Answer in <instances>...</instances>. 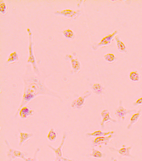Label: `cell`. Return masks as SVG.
I'll list each match as a JSON object with an SVG mask.
<instances>
[{
    "label": "cell",
    "instance_id": "obj_2",
    "mask_svg": "<svg viewBox=\"0 0 142 161\" xmlns=\"http://www.w3.org/2000/svg\"><path fill=\"white\" fill-rule=\"evenodd\" d=\"M28 35V64H31L33 71L37 75H40V72L37 64V60L34 54V42L33 40V34L30 28L27 29Z\"/></svg>",
    "mask_w": 142,
    "mask_h": 161
},
{
    "label": "cell",
    "instance_id": "obj_6",
    "mask_svg": "<svg viewBox=\"0 0 142 161\" xmlns=\"http://www.w3.org/2000/svg\"><path fill=\"white\" fill-rule=\"evenodd\" d=\"M56 15H61L68 18H71L74 20H76L81 14L80 10L75 11L71 9H67L61 11H57L55 12Z\"/></svg>",
    "mask_w": 142,
    "mask_h": 161
},
{
    "label": "cell",
    "instance_id": "obj_4",
    "mask_svg": "<svg viewBox=\"0 0 142 161\" xmlns=\"http://www.w3.org/2000/svg\"><path fill=\"white\" fill-rule=\"evenodd\" d=\"M122 101H120L118 107L114 110V114L118 120L124 121L126 120V116L127 115L135 113L138 111L135 109L127 110L122 106Z\"/></svg>",
    "mask_w": 142,
    "mask_h": 161
},
{
    "label": "cell",
    "instance_id": "obj_22",
    "mask_svg": "<svg viewBox=\"0 0 142 161\" xmlns=\"http://www.w3.org/2000/svg\"><path fill=\"white\" fill-rule=\"evenodd\" d=\"M105 60L109 63H113L116 61V56L112 53H108L104 56Z\"/></svg>",
    "mask_w": 142,
    "mask_h": 161
},
{
    "label": "cell",
    "instance_id": "obj_1",
    "mask_svg": "<svg viewBox=\"0 0 142 161\" xmlns=\"http://www.w3.org/2000/svg\"><path fill=\"white\" fill-rule=\"evenodd\" d=\"M26 68V70L23 77L24 89L23 97L16 115L22 108L39 96L47 95L57 98L61 97L58 94L49 89L45 84V79L40 75L36 74L28 64Z\"/></svg>",
    "mask_w": 142,
    "mask_h": 161
},
{
    "label": "cell",
    "instance_id": "obj_9",
    "mask_svg": "<svg viewBox=\"0 0 142 161\" xmlns=\"http://www.w3.org/2000/svg\"><path fill=\"white\" fill-rule=\"evenodd\" d=\"M114 137V135H110L107 136L96 138L93 140V145L95 146H100L101 145H105V146H107Z\"/></svg>",
    "mask_w": 142,
    "mask_h": 161
},
{
    "label": "cell",
    "instance_id": "obj_20",
    "mask_svg": "<svg viewBox=\"0 0 142 161\" xmlns=\"http://www.w3.org/2000/svg\"><path fill=\"white\" fill-rule=\"evenodd\" d=\"M129 77L130 80L132 82H137L140 80V73L137 71H133L130 73Z\"/></svg>",
    "mask_w": 142,
    "mask_h": 161
},
{
    "label": "cell",
    "instance_id": "obj_26",
    "mask_svg": "<svg viewBox=\"0 0 142 161\" xmlns=\"http://www.w3.org/2000/svg\"><path fill=\"white\" fill-rule=\"evenodd\" d=\"M141 105H142V97L138 99L134 103H133V106L134 107H137Z\"/></svg>",
    "mask_w": 142,
    "mask_h": 161
},
{
    "label": "cell",
    "instance_id": "obj_7",
    "mask_svg": "<svg viewBox=\"0 0 142 161\" xmlns=\"http://www.w3.org/2000/svg\"><path fill=\"white\" fill-rule=\"evenodd\" d=\"M67 138V136L66 135H63V137H62V140L61 141V144H60L59 147L57 149L54 148V147L51 146V145H49V147L51 149L53 150L55 152V155L56 156V158L58 160V161H60L63 160L64 161H70L69 160H67L66 158H63V153L62 151V149L64 145L65 140Z\"/></svg>",
    "mask_w": 142,
    "mask_h": 161
},
{
    "label": "cell",
    "instance_id": "obj_16",
    "mask_svg": "<svg viewBox=\"0 0 142 161\" xmlns=\"http://www.w3.org/2000/svg\"><path fill=\"white\" fill-rule=\"evenodd\" d=\"M132 149V147L130 146V147H127L122 148L116 150V151H117L120 155H121L123 157H131L132 155L131 154V151Z\"/></svg>",
    "mask_w": 142,
    "mask_h": 161
},
{
    "label": "cell",
    "instance_id": "obj_21",
    "mask_svg": "<svg viewBox=\"0 0 142 161\" xmlns=\"http://www.w3.org/2000/svg\"><path fill=\"white\" fill-rule=\"evenodd\" d=\"M57 133L55 132L54 128L53 127L51 128L47 136L48 139L51 142H53L57 139Z\"/></svg>",
    "mask_w": 142,
    "mask_h": 161
},
{
    "label": "cell",
    "instance_id": "obj_11",
    "mask_svg": "<svg viewBox=\"0 0 142 161\" xmlns=\"http://www.w3.org/2000/svg\"><path fill=\"white\" fill-rule=\"evenodd\" d=\"M19 112L20 118L23 119H26L29 117L33 116L34 114L33 110L28 107H23Z\"/></svg>",
    "mask_w": 142,
    "mask_h": 161
},
{
    "label": "cell",
    "instance_id": "obj_18",
    "mask_svg": "<svg viewBox=\"0 0 142 161\" xmlns=\"http://www.w3.org/2000/svg\"><path fill=\"white\" fill-rule=\"evenodd\" d=\"M19 59V55L18 52L14 51L11 53L8 56L7 62L9 64L15 63L18 61Z\"/></svg>",
    "mask_w": 142,
    "mask_h": 161
},
{
    "label": "cell",
    "instance_id": "obj_14",
    "mask_svg": "<svg viewBox=\"0 0 142 161\" xmlns=\"http://www.w3.org/2000/svg\"><path fill=\"white\" fill-rule=\"evenodd\" d=\"M141 111L142 110L140 109L137 112L134 113L132 115L130 119V123L127 127L128 130H131L134 124L138 121V120L140 119V117L141 115Z\"/></svg>",
    "mask_w": 142,
    "mask_h": 161
},
{
    "label": "cell",
    "instance_id": "obj_12",
    "mask_svg": "<svg viewBox=\"0 0 142 161\" xmlns=\"http://www.w3.org/2000/svg\"><path fill=\"white\" fill-rule=\"evenodd\" d=\"M68 57L71 61V66L74 73H77L81 70V63L78 60L73 58V56L70 55H68Z\"/></svg>",
    "mask_w": 142,
    "mask_h": 161
},
{
    "label": "cell",
    "instance_id": "obj_10",
    "mask_svg": "<svg viewBox=\"0 0 142 161\" xmlns=\"http://www.w3.org/2000/svg\"><path fill=\"white\" fill-rule=\"evenodd\" d=\"M115 39L118 51L122 53H127L128 52V47L126 44L122 41L120 36L117 35Z\"/></svg>",
    "mask_w": 142,
    "mask_h": 161
},
{
    "label": "cell",
    "instance_id": "obj_19",
    "mask_svg": "<svg viewBox=\"0 0 142 161\" xmlns=\"http://www.w3.org/2000/svg\"><path fill=\"white\" fill-rule=\"evenodd\" d=\"M32 136H33L32 134L21 132L20 133V143H19L20 146L23 145L24 144L25 142H26L30 138L32 137Z\"/></svg>",
    "mask_w": 142,
    "mask_h": 161
},
{
    "label": "cell",
    "instance_id": "obj_23",
    "mask_svg": "<svg viewBox=\"0 0 142 161\" xmlns=\"http://www.w3.org/2000/svg\"><path fill=\"white\" fill-rule=\"evenodd\" d=\"M63 34L65 38L68 39L73 40L75 38V33L71 29H68L65 30L63 32Z\"/></svg>",
    "mask_w": 142,
    "mask_h": 161
},
{
    "label": "cell",
    "instance_id": "obj_25",
    "mask_svg": "<svg viewBox=\"0 0 142 161\" xmlns=\"http://www.w3.org/2000/svg\"><path fill=\"white\" fill-rule=\"evenodd\" d=\"M92 157L96 159H101L103 156V153L95 148L92 149V152L91 154Z\"/></svg>",
    "mask_w": 142,
    "mask_h": 161
},
{
    "label": "cell",
    "instance_id": "obj_17",
    "mask_svg": "<svg viewBox=\"0 0 142 161\" xmlns=\"http://www.w3.org/2000/svg\"><path fill=\"white\" fill-rule=\"evenodd\" d=\"M93 91L95 94L97 95H101L103 94L104 88L103 86L100 83H95L93 85L92 87Z\"/></svg>",
    "mask_w": 142,
    "mask_h": 161
},
{
    "label": "cell",
    "instance_id": "obj_8",
    "mask_svg": "<svg viewBox=\"0 0 142 161\" xmlns=\"http://www.w3.org/2000/svg\"><path fill=\"white\" fill-rule=\"evenodd\" d=\"M100 115L102 119V121L101 123V126L102 129H104L105 124L106 123L110 122L114 124L117 123V121L116 120L111 118L110 112L108 110L105 109L102 111Z\"/></svg>",
    "mask_w": 142,
    "mask_h": 161
},
{
    "label": "cell",
    "instance_id": "obj_5",
    "mask_svg": "<svg viewBox=\"0 0 142 161\" xmlns=\"http://www.w3.org/2000/svg\"><path fill=\"white\" fill-rule=\"evenodd\" d=\"M92 95L91 91H87L85 92L81 96L74 100L71 104V107L73 108H76L80 110L85 105L86 99L90 97Z\"/></svg>",
    "mask_w": 142,
    "mask_h": 161
},
{
    "label": "cell",
    "instance_id": "obj_24",
    "mask_svg": "<svg viewBox=\"0 0 142 161\" xmlns=\"http://www.w3.org/2000/svg\"><path fill=\"white\" fill-rule=\"evenodd\" d=\"M7 5L3 0L0 1V12L2 14H5L7 12Z\"/></svg>",
    "mask_w": 142,
    "mask_h": 161
},
{
    "label": "cell",
    "instance_id": "obj_28",
    "mask_svg": "<svg viewBox=\"0 0 142 161\" xmlns=\"http://www.w3.org/2000/svg\"><path fill=\"white\" fill-rule=\"evenodd\" d=\"M114 161H118V160H116V159H115V160H114Z\"/></svg>",
    "mask_w": 142,
    "mask_h": 161
},
{
    "label": "cell",
    "instance_id": "obj_13",
    "mask_svg": "<svg viewBox=\"0 0 142 161\" xmlns=\"http://www.w3.org/2000/svg\"><path fill=\"white\" fill-rule=\"evenodd\" d=\"M115 134L114 131L112 132H103L101 131H96L93 133H89L86 134V136L88 137H100L102 136H107L110 135H114Z\"/></svg>",
    "mask_w": 142,
    "mask_h": 161
},
{
    "label": "cell",
    "instance_id": "obj_15",
    "mask_svg": "<svg viewBox=\"0 0 142 161\" xmlns=\"http://www.w3.org/2000/svg\"><path fill=\"white\" fill-rule=\"evenodd\" d=\"M8 156L10 155L9 158H12V159L15 160L16 158H22L25 160L26 159V155L24 153L21 152L20 151L15 150L13 149H10L9 151V153L8 154Z\"/></svg>",
    "mask_w": 142,
    "mask_h": 161
},
{
    "label": "cell",
    "instance_id": "obj_29",
    "mask_svg": "<svg viewBox=\"0 0 142 161\" xmlns=\"http://www.w3.org/2000/svg\"><path fill=\"white\" fill-rule=\"evenodd\" d=\"M57 161V160H55V161Z\"/></svg>",
    "mask_w": 142,
    "mask_h": 161
},
{
    "label": "cell",
    "instance_id": "obj_3",
    "mask_svg": "<svg viewBox=\"0 0 142 161\" xmlns=\"http://www.w3.org/2000/svg\"><path fill=\"white\" fill-rule=\"evenodd\" d=\"M118 31H115L113 33L108 34L102 38L101 40L98 43H95L91 45L92 49L94 51H97L100 47H106L110 45L113 40L118 35Z\"/></svg>",
    "mask_w": 142,
    "mask_h": 161
},
{
    "label": "cell",
    "instance_id": "obj_27",
    "mask_svg": "<svg viewBox=\"0 0 142 161\" xmlns=\"http://www.w3.org/2000/svg\"><path fill=\"white\" fill-rule=\"evenodd\" d=\"M25 161H37L36 158L31 159V158H26L24 160Z\"/></svg>",
    "mask_w": 142,
    "mask_h": 161
}]
</instances>
